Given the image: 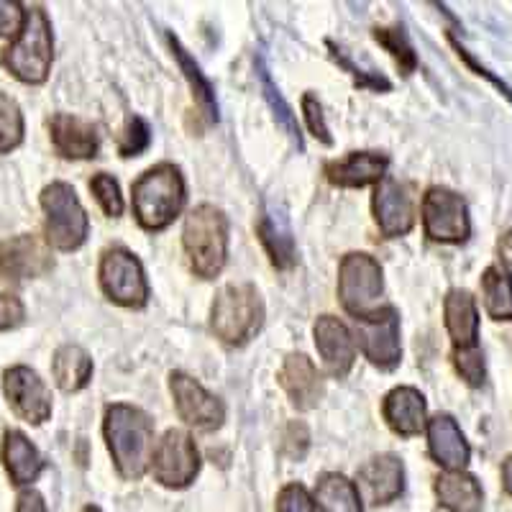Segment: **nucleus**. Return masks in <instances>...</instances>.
<instances>
[{"label":"nucleus","mask_w":512,"mask_h":512,"mask_svg":"<svg viewBox=\"0 0 512 512\" xmlns=\"http://www.w3.org/2000/svg\"><path fill=\"white\" fill-rule=\"evenodd\" d=\"M105 441L121 477L139 479L149 469L154 451V425L144 410L134 405H111L105 410Z\"/></svg>","instance_id":"f257e3e1"},{"label":"nucleus","mask_w":512,"mask_h":512,"mask_svg":"<svg viewBox=\"0 0 512 512\" xmlns=\"http://www.w3.org/2000/svg\"><path fill=\"white\" fill-rule=\"evenodd\" d=\"M185 205V180L175 164H157L134 182V216L146 231H162Z\"/></svg>","instance_id":"f03ea898"},{"label":"nucleus","mask_w":512,"mask_h":512,"mask_svg":"<svg viewBox=\"0 0 512 512\" xmlns=\"http://www.w3.org/2000/svg\"><path fill=\"white\" fill-rule=\"evenodd\" d=\"M54 57L52 24H49L44 8L34 6L26 11L24 29L18 31V39L3 52V64L16 80L26 85H41L49 77Z\"/></svg>","instance_id":"7ed1b4c3"},{"label":"nucleus","mask_w":512,"mask_h":512,"mask_svg":"<svg viewBox=\"0 0 512 512\" xmlns=\"http://www.w3.org/2000/svg\"><path fill=\"white\" fill-rule=\"evenodd\" d=\"M182 244H185L192 272L203 277V280L216 277L228 256L226 216L216 205H200V208H195L185 218Z\"/></svg>","instance_id":"20e7f679"},{"label":"nucleus","mask_w":512,"mask_h":512,"mask_svg":"<svg viewBox=\"0 0 512 512\" xmlns=\"http://www.w3.org/2000/svg\"><path fill=\"white\" fill-rule=\"evenodd\" d=\"M264 320L262 297L254 285H228L218 292L210 328L228 346L246 344Z\"/></svg>","instance_id":"39448f33"},{"label":"nucleus","mask_w":512,"mask_h":512,"mask_svg":"<svg viewBox=\"0 0 512 512\" xmlns=\"http://www.w3.org/2000/svg\"><path fill=\"white\" fill-rule=\"evenodd\" d=\"M41 208L47 213V246L75 251L88 239V213L67 182H52L41 192Z\"/></svg>","instance_id":"423d86ee"},{"label":"nucleus","mask_w":512,"mask_h":512,"mask_svg":"<svg viewBox=\"0 0 512 512\" xmlns=\"http://www.w3.org/2000/svg\"><path fill=\"white\" fill-rule=\"evenodd\" d=\"M382 267L369 254H346L338 269V297L341 305L356 318H367L377 313L382 297Z\"/></svg>","instance_id":"0eeeda50"},{"label":"nucleus","mask_w":512,"mask_h":512,"mask_svg":"<svg viewBox=\"0 0 512 512\" xmlns=\"http://www.w3.org/2000/svg\"><path fill=\"white\" fill-rule=\"evenodd\" d=\"M100 285L113 303L123 308H144L149 300L144 267L131 251L108 249L100 259Z\"/></svg>","instance_id":"6e6552de"},{"label":"nucleus","mask_w":512,"mask_h":512,"mask_svg":"<svg viewBox=\"0 0 512 512\" xmlns=\"http://www.w3.org/2000/svg\"><path fill=\"white\" fill-rule=\"evenodd\" d=\"M152 474L159 484L172 489H182L198 477L200 472V454L190 433L185 431H167L162 441L152 451Z\"/></svg>","instance_id":"1a4fd4ad"},{"label":"nucleus","mask_w":512,"mask_h":512,"mask_svg":"<svg viewBox=\"0 0 512 512\" xmlns=\"http://www.w3.org/2000/svg\"><path fill=\"white\" fill-rule=\"evenodd\" d=\"M423 226L428 239L441 244H461L469 239L472 223L464 198L448 187H431L423 198Z\"/></svg>","instance_id":"9d476101"},{"label":"nucleus","mask_w":512,"mask_h":512,"mask_svg":"<svg viewBox=\"0 0 512 512\" xmlns=\"http://www.w3.org/2000/svg\"><path fill=\"white\" fill-rule=\"evenodd\" d=\"M356 338L374 367L395 369L400 364V315L395 308H379L367 318H356Z\"/></svg>","instance_id":"9b49d317"},{"label":"nucleus","mask_w":512,"mask_h":512,"mask_svg":"<svg viewBox=\"0 0 512 512\" xmlns=\"http://www.w3.org/2000/svg\"><path fill=\"white\" fill-rule=\"evenodd\" d=\"M54 256L49 251L47 241L31 233H21L13 239L0 241V280L3 282H26L44 277L52 272Z\"/></svg>","instance_id":"f8f14e48"},{"label":"nucleus","mask_w":512,"mask_h":512,"mask_svg":"<svg viewBox=\"0 0 512 512\" xmlns=\"http://www.w3.org/2000/svg\"><path fill=\"white\" fill-rule=\"evenodd\" d=\"M169 390L175 397V408L180 418L195 431H216L226 420V408L216 395H210L198 379L175 372L169 377Z\"/></svg>","instance_id":"ddd939ff"},{"label":"nucleus","mask_w":512,"mask_h":512,"mask_svg":"<svg viewBox=\"0 0 512 512\" xmlns=\"http://www.w3.org/2000/svg\"><path fill=\"white\" fill-rule=\"evenodd\" d=\"M372 208L374 221L387 239L405 236L415 226V198L410 185H405V182H397L392 177H384L382 182H377Z\"/></svg>","instance_id":"4468645a"},{"label":"nucleus","mask_w":512,"mask_h":512,"mask_svg":"<svg viewBox=\"0 0 512 512\" xmlns=\"http://www.w3.org/2000/svg\"><path fill=\"white\" fill-rule=\"evenodd\" d=\"M3 390H6L8 405L18 418L26 423H44L52 415V395L47 384L41 382L39 374L29 367H13L3 377Z\"/></svg>","instance_id":"2eb2a0df"},{"label":"nucleus","mask_w":512,"mask_h":512,"mask_svg":"<svg viewBox=\"0 0 512 512\" xmlns=\"http://www.w3.org/2000/svg\"><path fill=\"white\" fill-rule=\"evenodd\" d=\"M315 346L323 359V367L333 377H346L354 367L356 359V338L349 331L344 320L333 318V315H320L313 326Z\"/></svg>","instance_id":"dca6fc26"},{"label":"nucleus","mask_w":512,"mask_h":512,"mask_svg":"<svg viewBox=\"0 0 512 512\" xmlns=\"http://www.w3.org/2000/svg\"><path fill=\"white\" fill-rule=\"evenodd\" d=\"M356 479H359L356 489H361L374 505H387V502L397 500L405 489V469L395 454L374 456L372 461L361 466Z\"/></svg>","instance_id":"f3484780"},{"label":"nucleus","mask_w":512,"mask_h":512,"mask_svg":"<svg viewBox=\"0 0 512 512\" xmlns=\"http://www.w3.org/2000/svg\"><path fill=\"white\" fill-rule=\"evenodd\" d=\"M428 448L436 464H441L448 472H464L472 456V448L451 415H436L428 420Z\"/></svg>","instance_id":"a211bd4d"},{"label":"nucleus","mask_w":512,"mask_h":512,"mask_svg":"<svg viewBox=\"0 0 512 512\" xmlns=\"http://www.w3.org/2000/svg\"><path fill=\"white\" fill-rule=\"evenodd\" d=\"M280 384L297 410H313L323 397V379L305 354H290L282 364Z\"/></svg>","instance_id":"6ab92c4d"},{"label":"nucleus","mask_w":512,"mask_h":512,"mask_svg":"<svg viewBox=\"0 0 512 512\" xmlns=\"http://www.w3.org/2000/svg\"><path fill=\"white\" fill-rule=\"evenodd\" d=\"M390 159L379 152H351L349 157L326 164V177L336 187H364L382 182Z\"/></svg>","instance_id":"aec40b11"},{"label":"nucleus","mask_w":512,"mask_h":512,"mask_svg":"<svg viewBox=\"0 0 512 512\" xmlns=\"http://www.w3.org/2000/svg\"><path fill=\"white\" fill-rule=\"evenodd\" d=\"M54 149L64 159H93L98 154V134L88 121L70 116V113H57L49 121Z\"/></svg>","instance_id":"412c9836"},{"label":"nucleus","mask_w":512,"mask_h":512,"mask_svg":"<svg viewBox=\"0 0 512 512\" xmlns=\"http://www.w3.org/2000/svg\"><path fill=\"white\" fill-rule=\"evenodd\" d=\"M259 239L267 249L269 259L277 269H292L297 262V246L292 236L290 221H287L285 210L269 203L259 221Z\"/></svg>","instance_id":"4be33fe9"},{"label":"nucleus","mask_w":512,"mask_h":512,"mask_svg":"<svg viewBox=\"0 0 512 512\" xmlns=\"http://www.w3.org/2000/svg\"><path fill=\"white\" fill-rule=\"evenodd\" d=\"M382 413L400 436H418L425 428V397L415 387H397L384 397Z\"/></svg>","instance_id":"5701e85b"},{"label":"nucleus","mask_w":512,"mask_h":512,"mask_svg":"<svg viewBox=\"0 0 512 512\" xmlns=\"http://www.w3.org/2000/svg\"><path fill=\"white\" fill-rule=\"evenodd\" d=\"M443 315H446V328L454 338L456 349L477 346L479 338V313L472 292L451 290L443 303Z\"/></svg>","instance_id":"b1692460"},{"label":"nucleus","mask_w":512,"mask_h":512,"mask_svg":"<svg viewBox=\"0 0 512 512\" xmlns=\"http://www.w3.org/2000/svg\"><path fill=\"white\" fill-rule=\"evenodd\" d=\"M3 464H6V472L11 474V482L18 487L36 482L44 469L41 454L21 431H6L3 436Z\"/></svg>","instance_id":"393cba45"},{"label":"nucleus","mask_w":512,"mask_h":512,"mask_svg":"<svg viewBox=\"0 0 512 512\" xmlns=\"http://www.w3.org/2000/svg\"><path fill=\"white\" fill-rule=\"evenodd\" d=\"M436 495L451 512H474L482 507V487L466 472H446L436 479Z\"/></svg>","instance_id":"a878e982"},{"label":"nucleus","mask_w":512,"mask_h":512,"mask_svg":"<svg viewBox=\"0 0 512 512\" xmlns=\"http://www.w3.org/2000/svg\"><path fill=\"white\" fill-rule=\"evenodd\" d=\"M169 41V49L175 52V59L177 64H180V70L182 75H185L187 85H190L192 90V98H195V103H198L200 113H203L205 118H208L210 123H216L218 121V103H216V93H213V85L208 82V77L200 72L198 62L187 54V49L182 47L180 41L175 39V36L169 34L167 36Z\"/></svg>","instance_id":"bb28decb"},{"label":"nucleus","mask_w":512,"mask_h":512,"mask_svg":"<svg viewBox=\"0 0 512 512\" xmlns=\"http://www.w3.org/2000/svg\"><path fill=\"white\" fill-rule=\"evenodd\" d=\"M52 372L57 384L64 392H77L93 377V359L85 349L80 346H62L54 354Z\"/></svg>","instance_id":"cd10ccee"},{"label":"nucleus","mask_w":512,"mask_h":512,"mask_svg":"<svg viewBox=\"0 0 512 512\" xmlns=\"http://www.w3.org/2000/svg\"><path fill=\"white\" fill-rule=\"evenodd\" d=\"M315 497L323 512H364L361 510L359 489L344 474H323L315 487Z\"/></svg>","instance_id":"c85d7f7f"},{"label":"nucleus","mask_w":512,"mask_h":512,"mask_svg":"<svg viewBox=\"0 0 512 512\" xmlns=\"http://www.w3.org/2000/svg\"><path fill=\"white\" fill-rule=\"evenodd\" d=\"M482 300L489 318L512 320V277L507 269L489 267L482 274Z\"/></svg>","instance_id":"c756f323"},{"label":"nucleus","mask_w":512,"mask_h":512,"mask_svg":"<svg viewBox=\"0 0 512 512\" xmlns=\"http://www.w3.org/2000/svg\"><path fill=\"white\" fill-rule=\"evenodd\" d=\"M256 75H259V82H262V90H264V98H267L269 108L274 111V118H277V123H280L287 134H290V139L295 141L297 149H303V134H300V126H297V121H295V113H292V108L287 105V100L282 98V93L277 90V85H274L272 75H269L267 64H264L262 57H256Z\"/></svg>","instance_id":"7c9ffc66"},{"label":"nucleus","mask_w":512,"mask_h":512,"mask_svg":"<svg viewBox=\"0 0 512 512\" xmlns=\"http://www.w3.org/2000/svg\"><path fill=\"white\" fill-rule=\"evenodd\" d=\"M374 39L382 44L387 52L395 57L397 67L402 75H413L418 70V54H415L413 44H410L408 34L400 26H390V29H374Z\"/></svg>","instance_id":"2f4dec72"},{"label":"nucleus","mask_w":512,"mask_h":512,"mask_svg":"<svg viewBox=\"0 0 512 512\" xmlns=\"http://www.w3.org/2000/svg\"><path fill=\"white\" fill-rule=\"evenodd\" d=\"M24 141V116L13 98L0 93V154L13 152Z\"/></svg>","instance_id":"473e14b6"},{"label":"nucleus","mask_w":512,"mask_h":512,"mask_svg":"<svg viewBox=\"0 0 512 512\" xmlns=\"http://www.w3.org/2000/svg\"><path fill=\"white\" fill-rule=\"evenodd\" d=\"M90 190H93V195H95V200L100 203V208L105 210V216H111V218L121 216L123 213L121 187H118V182L113 180L111 175H105V172L95 175L93 180H90Z\"/></svg>","instance_id":"72a5a7b5"},{"label":"nucleus","mask_w":512,"mask_h":512,"mask_svg":"<svg viewBox=\"0 0 512 512\" xmlns=\"http://www.w3.org/2000/svg\"><path fill=\"white\" fill-rule=\"evenodd\" d=\"M454 367L466 384H472V387H482L484 384V377H487V372H484V354L477 346L456 349Z\"/></svg>","instance_id":"f704fd0d"},{"label":"nucleus","mask_w":512,"mask_h":512,"mask_svg":"<svg viewBox=\"0 0 512 512\" xmlns=\"http://www.w3.org/2000/svg\"><path fill=\"white\" fill-rule=\"evenodd\" d=\"M328 49H331L333 59H336V62L341 64V67H344L346 72H351V77H354V80H356V85H359V88H369V90H382V93H387V90L392 88V82L387 80V77L377 75V72H364V70H361V67H356V64L351 62L349 57H346V54H344V49H338L336 44H333V41H328Z\"/></svg>","instance_id":"c9c22d12"},{"label":"nucleus","mask_w":512,"mask_h":512,"mask_svg":"<svg viewBox=\"0 0 512 512\" xmlns=\"http://www.w3.org/2000/svg\"><path fill=\"white\" fill-rule=\"evenodd\" d=\"M149 141H152V131H149V126L136 116L128 118L126 131H123L121 144H118V152H121V157H139L146 146H149Z\"/></svg>","instance_id":"e433bc0d"},{"label":"nucleus","mask_w":512,"mask_h":512,"mask_svg":"<svg viewBox=\"0 0 512 512\" xmlns=\"http://www.w3.org/2000/svg\"><path fill=\"white\" fill-rule=\"evenodd\" d=\"M277 512H315V502L303 484H287L277 497Z\"/></svg>","instance_id":"4c0bfd02"},{"label":"nucleus","mask_w":512,"mask_h":512,"mask_svg":"<svg viewBox=\"0 0 512 512\" xmlns=\"http://www.w3.org/2000/svg\"><path fill=\"white\" fill-rule=\"evenodd\" d=\"M303 113H305V121H308L310 134H313L320 144L331 146L333 139H331V131H328L326 126V118H323V108H320V103L313 98V95H305L303 98Z\"/></svg>","instance_id":"58836bf2"},{"label":"nucleus","mask_w":512,"mask_h":512,"mask_svg":"<svg viewBox=\"0 0 512 512\" xmlns=\"http://www.w3.org/2000/svg\"><path fill=\"white\" fill-rule=\"evenodd\" d=\"M308 443H310V433L308 428H305V423L292 420V423L287 425L285 441H282V454H285L287 459H303L305 451H308Z\"/></svg>","instance_id":"ea45409f"},{"label":"nucleus","mask_w":512,"mask_h":512,"mask_svg":"<svg viewBox=\"0 0 512 512\" xmlns=\"http://www.w3.org/2000/svg\"><path fill=\"white\" fill-rule=\"evenodd\" d=\"M26 308L21 303V297L13 292H3L0 295V331H11L24 323Z\"/></svg>","instance_id":"a19ab883"},{"label":"nucleus","mask_w":512,"mask_h":512,"mask_svg":"<svg viewBox=\"0 0 512 512\" xmlns=\"http://www.w3.org/2000/svg\"><path fill=\"white\" fill-rule=\"evenodd\" d=\"M26 11L18 0H0V36H13L24 29Z\"/></svg>","instance_id":"79ce46f5"},{"label":"nucleus","mask_w":512,"mask_h":512,"mask_svg":"<svg viewBox=\"0 0 512 512\" xmlns=\"http://www.w3.org/2000/svg\"><path fill=\"white\" fill-rule=\"evenodd\" d=\"M451 44H454V49H456V52H459V57H461V59H464V62H466V64H469V67H472V70H474V72H477V75H479V77H484V80H489V82H492V85H495V88H497V90H500V93H502V95H505V98H507V100H510V103H512V90H510V88H507V85H505V82H502V80H500V77H497V75H492V72H489V70H487V67H482V64H479V62H477V59H474V57H472V54H469V52H466V49H464V47H461L459 41H456V39H451Z\"/></svg>","instance_id":"37998d69"},{"label":"nucleus","mask_w":512,"mask_h":512,"mask_svg":"<svg viewBox=\"0 0 512 512\" xmlns=\"http://www.w3.org/2000/svg\"><path fill=\"white\" fill-rule=\"evenodd\" d=\"M13 512H47V505H44V497L36 489H26V492L18 495L16 510Z\"/></svg>","instance_id":"c03bdc74"},{"label":"nucleus","mask_w":512,"mask_h":512,"mask_svg":"<svg viewBox=\"0 0 512 512\" xmlns=\"http://www.w3.org/2000/svg\"><path fill=\"white\" fill-rule=\"evenodd\" d=\"M497 249H500V259L505 262V267L512 269V228H507L505 236L500 239V246H497Z\"/></svg>","instance_id":"a18cd8bd"},{"label":"nucleus","mask_w":512,"mask_h":512,"mask_svg":"<svg viewBox=\"0 0 512 512\" xmlns=\"http://www.w3.org/2000/svg\"><path fill=\"white\" fill-rule=\"evenodd\" d=\"M502 482H505L507 495L512 497V456L505 461V466H502Z\"/></svg>","instance_id":"49530a36"},{"label":"nucleus","mask_w":512,"mask_h":512,"mask_svg":"<svg viewBox=\"0 0 512 512\" xmlns=\"http://www.w3.org/2000/svg\"><path fill=\"white\" fill-rule=\"evenodd\" d=\"M82 512H100V510H98V507L90 505V507H85V510H82Z\"/></svg>","instance_id":"de8ad7c7"}]
</instances>
